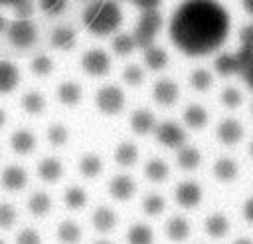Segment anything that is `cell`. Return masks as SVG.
I'll return each mask as SVG.
<instances>
[{
	"label": "cell",
	"instance_id": "cell-1",
	"mask_svg": "<svg viewBox=\"0 0 253 244\" xmlns=\"http://www.w3.org/2000/svg\"><path fill=\"white\" fill-rule=\"evenodd\" d=\"M231 18L217 0H182L170 16L168 36L188 58L215 54L227 40Z\"/></svg>",
	"mask_w": 253,
	"mask_h": 244
},
{
	"label": "cell",
	"instance_id": "cell-2",
	"mask_svg": "<svg viewBox=\"0 0 253 244\" xmlns=\"http://www.w3.org/2000/svg\"><path fill=\"white\" fill-rule=\"evenodd\" d=\"M85 30L97 38H107L119 32L123 12L117 0H91L81 16Z\"/></svg>",
	"mask_w": 253,
	"mask_h": 244
},
{
	"label": "cell",
	"instance_id": "cell-3",
	"mask_svg": "<svg viewBox=\"0 0 253 244\" xmlns=\"http://www.w3.org/2000/svg\"><path fill=\"white\" fill-rule=\"evenodd\" d=\"M95 107L105 117H117L126 107L125 89L117 83H105L95 93Z\"/></svg>",
	"mask_w": 253,
	"mask_h": 244
},
{
	"label": "cell",
	"instance_id": "cell-4",
	"mask_svg": "<svg viewBox=\"0 0 253 244\" xmlns=\"http://www.w3.org/2000/svg\"><path fill=\"white\" fill-rule=\"evenodd\" d=\"M160 30H162V14L158 10L140 12V16L136 20V26H134V32H132V38L136 42V48L144 50V48L152 46L154 44V38L158 36Z\"/></svg>",
	"mask_w": 253,
	"mask_h": 244
},
{
	"label": "cell",
	"instance_id": "cell-5",
	"mask_svg": "<svg viewBox=\"0 0 253 244\" xmlns=\"http://www.w3.org/2000/svg\"><path fill=\"white\" fill-rule=\"evenodd\" d=\"M8 42L18 50H28L38 42V28L32 20H14L6 26Z\"/></svg>",
	"mask_w": 253,
	"mask_h": 244
},
{
	"label": "cell",
	"instance_id": "cell-6",
	"mask_svg": "<svg viewBox=\"0 0 253 244\" xmlns=\"http://www.w3.org/2000/svg\"><path fill=\"white\" fill-rule=\"evenodd\" d=\"M154 137H156V141L162 145V147H166V149H180L184 143H186V139H188V133H186V127L182 125V123H176V121H160V123H156V127H154Z\"/></svg>",
	"mask_w": 253,
	"mask_h": 244
},
{
	"label": "cell",
	"instance_id": "cell-7",
	"mask_svg": "<svg viewBox=\"0 0 253 244\" xmlns=\"http://www.w3.org/2000/svg\"><path fill=\"white\" fill-rule=\"evenodd\" d=\"M81 69L91 77H105L111 71V56L101 48H91L81 56Z\"/></svg>",
	"mask_w": 253,
	"mask_h": 244
},
{
	"label": "cell",
	"instance_id": "cell-8",
	"mask_svg": "<svg viewBox=\"0 0 253 244\" xmlns=\"http://www.w3.org/2000/svg\"><path fill=\"white\" fill-rule=\"evenodd\" d=\"M174 200L180 208H186V210H192L196 206L202 204L204 200V190L202 186L196 183V181H180L174 188Z\"/></svg>",
	"mask_w": 253,
	"mask_h": 244
},
{
	"label": "cell",
	"instance_id": "cell-9",
	"mask_svg": "<svg viewBox=\"0 0 253 244\" xmlns=\"http://www.w3.org/2000/svg\"><path fill=\"white\" fill-rule=\"evenodd\" d=\"M30 175L26 171V167L14 163V165H6L0 173V184L4 190L8 192H22L28 186Z\"/></svg>",
	"mask_w": 253,
	"mask_h": 244
},
{
	"label": "cell",
	"instance_id": "cell-10",
	"mask_svg": "<svg viewBox=\"0 0 253 244\" xmlns=\"http://www.w3.org/2000/svg\"><path fill=\"white\" fill-rule=\"evenodd\" d=\"M243 135H245V129H243L241 121L235 119V117H225V119H221V121L217 123V127H215V137H217V141H219L221 145H225V147L239 145L241 139H243Z\"/></svg>",
	"mask_w": 253,
	"mask_h": 244
},
{
	"label": "cell",
	"instance_id": "cell-11",
	"mask_svg": "<svg viewBox=\"0 0 253 244\" xmlns=\"http://www.w3.org/2000/svg\"><path fill=\"white\" fill-rule=\"evenodd\" d=\"M180 97V87L170 77H160L152 85V99L160 107H172Z\"/></svg>",
	"mask_w": 253,
	"mask_h": 244
},
{
	"label": "cell",
	"instance_id": "cell-12",
	"mask_svg": "<svg viewBox=\"0 0 253 244\" xmlns=\"http://www.w3.org/2000/svg\"><path fill=\"white\" fill-rule=\"evenodd\" d=\"M107 188H109L111 198H115L119 202H126L136 194V181L126 173H121V175H115L109 181Z\"/></svg>",
	"mask_w": 253,
	"mask_h": 244
},
{
	"label": "cell",
	"instance_id": "cell-13",
	"mask_svg": "<svg viewBox=\"0 0 253 244\" xmlns=\"http://www.w3.org/2000/svg\"><path fill=\"white\" fill-rule=\"evenodd\" d=\"M164 234H166V238H168L170 242L182 244V242H186V240L190 238V234H192V224H190V220H188L186 216L174 214V216H170V218L166 220V224H164Z\"/></svg>",
	"mask_w": 253,
	"mask_h": 244
},
{
	"label": "cell",
	"instance_id": "cell-14",
	"mask_svg": "<svg viewBox=\"0 0 253 244\" xmlns=\"http://www.w3.org/2000/svg\"><path fill=\"white\" fill-rule=\"evenodd\" d=\"M156 115L154 111H150L148 107H138L130 113V129L134 135H140V137H146L150 133H154V127H156Z\"/></svg>",
	"mask_w": 253,
	"mask_h": 244
},
{
	"label": "cell",
	"instance_id": "cell-15",
	"mask_svg": "<svg viewBox=\"0 0 253 244\" xmlns=\"http://www.w3.org/2000/svg\"><path fill=\"white\" fill-rule=\"evenodd\" d=\"M36 173H38V177H40L43 183L55 184V183H59V179L63 177V163H61L59 157L47 155V157H43V159L38 161Z\"/></svg>",
	"mask_w": 253,
	"mask_h": 244
},
{
	"label": "cell",
	"instance_id": "cell-16",
	"mask_svg": "<svg viewBox=\"0 0 253 244\" xmlns=\"http://www.w3.org/2000/svg\"><path fill=\"white\" fill-rule=\"evenodd\" d=\"M91 224H93V228H95L97 232H101V234L113 232V230L117 228V224H119V214H117L115 208H111V206H107V204H101V206H97V208L93 210V214H91Z\"/></svg>",
	"mask_w": 253,
	"mask_h": 244
},
{
	"label": "cell",
	"instance_id": "cell-17",
	"mask_svg": "<svg viewBox=\"0 0 253 244\" xmlns=\"http://www.w3.org/2000/svg\"><path fill=\"white\" fill-rule=\"evenodd\" d=\"M20 67L10 60H0V95H10L20 85Z\"/></svg>",
	"mask_w": 253,
	"mask_h": 244
},
{
	"label": "cell",
	"instance_id": "cell-18",
	"mask_svg": "<svg viewBox=\"0 0 253 244\" xmlns=\"http://www.w3.org/2000/svg\"><path fill=\"white\" fill-rule=\"evenodd\" d=\"M8 143H10V149H12L16 155H20V157L32 155V153L36 151V147H38V139H36V135H34L30 129H16V131L10 135Z\"/></svg>",
	"mask_w": 253,
	"mask_h": 244
},
{
	"label": "cell",
	"instance_id": "cell-19",
	"mask_svg": "<svg viewBox=\"0 0 253 244\" xmlns=\"http://www.w3.org/2000/svg\"><path fill=\"white\" fill-rule=\"evenodd\" d=\"M55 97H57V101H59L63 107L73 109V107H77V105L81 103V99H83V89H81V85H79L77 81L67 79V81H61V83L57 85Z\"/></svg>",
	"mask_w": 253,
	"mask_h": 244
},
{
	"label": "cell",
	"instance_id": "cell-20",
	"mask_svg": "<svg viewBox=\"0 0 253 244\" xmlns=\"http://www.w3.org/2000/svg\"><path fill=\"white\" fill-rule=\"evenodd\" d=\"M182 121H184V127L186 129H194V131H200L208 125L210 121V113L204 105L200 103H190L184 107L182 111Z\"/></svg>",
	"mask_w": 253,
	"mask_h": 244
},
{
	"label": "cell",
	"instance_id": "cell-21",
	"mask_svg": "<svg viewBox=\"0 0 253 244\" xmlns=\"http://www.w3.org/2000/svg\"><path fill=\"white\" fill-rule=\"evenodd\" d=\"M235 56H237V61H239L237 77L243 81V85L247 89L253 91V48L239 46L235 50Z\"/></svg>",
	"mask_w": 253,
	"mask_h": 244
},
{
	"label": "cell",
	"instance_id": "cell-22",
	"mask_svg": "<svg viewBox=\"0 0 253 244\" xmlns=\"http://www.w3.org/2000/svg\"><path fill=\"white\" fill-rule=\"evenodd\" d=\"M45 105H47V103H45V95H43L40 89H28V91H24L22 97H20V107H22V111L28 113V115H32V117L43 115Z\"/></svg>",
	"mask_w": 253,
	"mask_h": 244
},
{
	"label": "cell",
	"instance_id": "cell-23",
	"mask_svg": "<svg viewBox=\"0 0 253 244\" xmlns=\"http://www.w3.org/2000/svg\"><path fill=\"white\" fill-rule=\"evenodd\" d=\"M211 173H213L215 181H219V183H223V184H229V183H233V181L239 177V165H237V161L231 159V157H219V159L213 163Z\"/></svg>",
	"mask_w": 253,
	"mask_h": 244
},
{
	"label": "cell",
	"instance_id": "cell-24",
	"mask_svg": "<svg viewBox=\"0 0 253 244\" xmlns=\"http://www.w3.org/2000/svg\"><path fill=\"white\" fill-rule=\"evenodd\" d=\"M204 232H206L210 238H213V240L225 238L227 232H229V218H227L225 214H221V212H211V214H208L206 220H204Z\"/></svg>",
	"mask_w": 253,
	"mask_h": 244
},
{
	"label": "cell",
	"instance_id": "cell-25",
	"mask_svg": "<svg viewBox=\"0 0 253 244\" xmlns=\"http://www.w3.org/2000/svg\"><path fill=\"white\" fill-rule=\"evenodd\" d=\"M138 157H140V151L136 147V143L132 141H121L115 149V163L123 169H130L138 163Z\"/></svg>",
	"mask_w": 253,
	"mask_h": 244
},
{
	"label": "cell",
	"instance_id": "cell-26",
	"mask_svg": "<svg viewBox=\"0 0 253 244\" xmlns=\"http://www.w3.org/2000/svg\"><path fill=\"white\" fill-rule=\"evenodd\" d=\"M176 163L182 171H196L202 165V153L198 147L184 143L180 149H176Z\"/></svg>",
	"mask_w": 253,
	"mask_h": 244
},
{
	"label": "cell",
	"instance_id": "cell-27",
	"mask_svg": "<svg viewBox=\"0 0 253 244\" xmlns=\"http://www.w3.org/2000/svg\"><path fill=\"white\" fill-rule=\"evenodd\" d=\"M77 171L85 179H99L103 175V159L97 153H83L77 161Z\"/></svg>",
	"mask_w": 253,
	"mask_h": 244
},
{
	"label": "cell",
	"instance_id": "cell-28",
	"mask_svg": "<svg viewBox=\"0 0 253 244\" xmlns=\"http://www.w3.org/2000/svg\"><path fill=\"white\" fill-rule=\"evenodd\" d=\"M51 196L45 192V190H36V192H32L30 196H28V202H26V206H28V212L32 214V216H36V218H43V216H47L49 214V210H51Z\"/></svg>",
	"mask_w": 253,
	"mask_h": 244
},
{
	"label": "cell",
	"instance_id": "cell-29",
	"mask_svg": "<svg viewBox=\"0 0 253 244\" xmlns=\"http://www.w3.org/2000/svg\"><path fill=\"white\" fill-rule=\"evenodd\" d=\"M81 236H83L81 226L71 218L61 220L57 224V228H55V238H57L59 244H79Z\"/></svg>",
	"mask_w": 253,
	"mask_h": 244
},
{
	"label": "cell",
	"instance_id": "cell-30",
	"mask_svg": "<svg viewBox=\"0 0 253 244\" xmlns=\"http://www.w3.org/2000/svg\"><path fill=\"white\" fill-rule=\"evenodd\" d=\"M142 60L150 71H162L168 65V52L164 48L152 44V46L142 50Z\"/></svg>",
	"mask_w": 253,
	"mask_h": 244
},
{
	"label": "cell",
	"instance_id": "cell-31",
	"mask_svg": "<svg viewBox=\"0 0 253 244\" xmlns=\"http://www.w3.org/2000/svg\"><path fill=\"white\" fill-rule=\"evenodd\" d=\"M49 42H51V48L55 50H61V52H69L75 48V30L69 28V26H57L53 28L51 36H49Z\"/></svg>",
	"mask_w": 253,
	"mask_h": 244
},
{
	"label": "cell",
	"instance_id": "cell-32",
	"mask_svg": "<svg viewBox=\"0 0 253 244\" xmlns=\"http://www.w3.org/2000/svg\"><path fill=\"white\" fill-rule=\"evenodd\" d=\"M144 177H146L150 183L160 184V183H164V181L170 177V167H168V163H166L164 159L152 157V159H148V161L144 163Z\"/></svg>",
	"mask_w": 253,
	"mask_h": 244
},
{
	"label": "cell",
	"instance_id": "cell-33",
	"mask_svg": "<svg viewBox=\"0 0 253 244\" xmlns=\"http://www.w3.org/2000/svg\"><path fill=\"white\" fill-rule=\"evenodd\" d=\"M213 69H215V73H219L223 77L237 75L239 61H237L235 52H221V54H217L215 60H213Z\"/></svg>",
	"mask_w": 253,
	"mask_h": 244
},
{
	"label": "cell",
	"instance_id": "cell-34",
	"mask_svg": "<svg viewBox=\"0 0 253 244\" xmlns=\"http://www.w3.org/2000/svg\"><path fill=\"white\" fill-rule=\"evenodd\" d=\"M89 202V196H87V190L79 184H69L65 190H63V204L69 208V210H83Z\"/></svg>",
	"mask_w": 253,
	"mask_h": 244
},
{
	"label": "cell",
	"instance_id": "cell-35",
	"mask_svg": "<svg viewBox=\"0 0 253 244\" xmlns=\"http://www.w3.org/2000/svg\"><path fill=\"white\" fill-rule=\"evenodd\" d=\"M128 244H154V230L146 222H134L126 230Z\"/></svg>",
	"mask_w": 253,
	"mask_h": 244
},
{
	"label": "cell",
	"instance_id": "cell-36",
	"mask_svg": "<svg viewBox=\"0 0 253 244\" xmlns=\"http://www.w3.org/2000/svg\"><path fill=\"white\" fill-rule=\"evenodd\" d=\"M45 139H47V143H49L51 147H55V149L65 147V145L69 143V127L63 125V123H59V121H55V123L47 125V129H45Z\"/></svg>",
	"mask_w": 253,
	"mask_h": 244
},
{
	"label": "cell",
	"instance_id": "cell-37",
	"mask_svg": "<svg viewBox=\"0 0 253 244\" xmlns=\"http://www.w3.org/2000/svg\"><path fill=\"white\" fill-rule=\"evenodd\" d=\"M111 48L117 56L125 58V56H130L134 50H136V42L132 38V34H126V32H119L113 36V42H111Z\"/></svg>",
	"mask_w": 253,
	"mask_h": 244
},
{
	"label": "cell",
	"instance_id": "cell-38",
	"mask_svg": "<svg viewBox=\"0 0 253 244\" xmlns=\"http://www.w3.org/2000/svg\"><path fill=\"white\" fill-rule=\"evenodd\" d=\"M140 206H142L146 216H160L166 210V198L162 194H158V192H148L142 198Z\"/></svg>",
	"mask_w": 253,
	"mask_h": 244
},
{
	"label": "cell",
	"instance_id": "cell-39",
	"mask_svg": "<svg viewBox=\"0 0 253 244\" xmlns=\"http://www.w3.org/2000/svg\"><path fill=\"white\" fill-rule=\"evenodd\" d=\"M188 81H190V87L192 89H196V91H208L211 87V83H213V75L206 67H196L190 73Z\"/></svg>",
	"mask_w": 253,
	"mask_h": 244
},
{
	"label": "cell",
	"instance_id": "cell-40",
	"mask_svg": "<svg viewBox=\"0 0 253 244\" xmlns=\"http://www.w3.org/2000/svg\"><path fill=\"white\" fill-rule=\"evenodd\" d=\"M30 71L36 77H47L53 71V60L47 54H38L30 60Z\"/></svg>",
	"mask_w": 253,
	"mask_h": 244
},
{
	"label": "cell",
	"instance_id": "cell-41",
	"mask_svg": "<svg viewBox=\"0 0 253 244\" xmlns=\"http://www.w3.org/2000/svg\"><path fill=\"white\" fill-rule=\"evenodd\" d=\"M219 101L223 107L227 109H237L241 103H243V93L239 87L235 85H225L221 91H219Z\"/></svg>",
	"mask_w": 253,
	"mask_h": 244
},
{
	"label": "cell",
	"instance_id": "cell-42",
	"mask_svg": "<svg viewBox=\"0 0 253 244\" xmlns=\"http://www.w3.org/2000/svg\"><path fill=\"white\" fill-rule=\"evenodd\" d=\"M121 77H123V81H125L128 87H138V85H142V81H144V69H142L138 63H128V65H125Z\"/></svg>",
	"mask_w": 253,
	"mask_h": 244
},
{
	"label": "cell",
	"instance_id": "cell-43",
	"mask_svg": "<svg viewBox=\"0 0 253 244\" xmlns=\"http://www.w3.org/2000/svg\"><path fill=\"white\" fill-rule=\"evenodd\" d=\"M18 220V210L12 202L0 200V230H10Z\"/></svg>",
	"mask_w": 253,
	"mask_h": 244
},
{
	"label": "cell",
	"instance_id": "cell-44",
	"mask_svg": "<svg viewBox=\"0 0 253 244\" xmlns=\"http://www.w3.org/2000/svg\"><path fill=\"white\" fill-rule=\"evenodd\" d=\"M38 6L45 16L55 18L67 10V0H38Z\"/></svg>",
	"mask_w": 253,
	"mask_h": 244
},
{
	"label": "cell",
	"instance_id": "cell-45",
	"mask_svg": "<svg viewBox=\"0 0 253 244\" xmlns=\"http://www.w3.org/2000/svg\"><path fill=\"white\" fill-rule=\"evenodd\" d=\"M34 10H36L34 0H18V2L12 6V12H14V16H16L18 20H32Z\"/></svg>",
	"mask_w": 253,
	"mask_h": 244
},
{
	"label": "cell",
	"instance_id": "cell-46",
	"mask_svg": "<svg viewBox=\"0 0 253 244\" xmlns=\"http://www.w3.org/2000/svg\"><path fill=\"white\" fill-rule=\"evenodd\" d=\"M16 244H42V234L36 228L26 226L16 234Z\"/></svg>",
	"mask_w": 253,
	"mask_h": 244
},
{
	"label": "cell",
	"instance_id": "cell-47",
	"mask_svg": "<svg viewBox=\"0 0 253 244\" xmlns=\"http://www.w3.org/2000/svg\"><path fill=\"white\" fill-rule=\"evenodd\" d=\"M239 46L253 48V24H245L239 30Z\"/></svg>",
	"mask_w": 253,
	"mask_h": 244
},
{
	"label": "cell",
	"instance_id": "cell-48",
	"mask_svg": "<svg viewBox=\"0 0 253 244\" xmlns=\"http://www.w3.org/2000/svg\"><path fill=\"white\" fill-rule=\"evenodd\" d=\"M140 12H146V10H158V6L162 4V0H130Z\"/></svg>",
	"mask_w": 253,
	"mask_h": 244
},
{
	"label": "cell",
	"instance_id": "cell-49",
	"mask_svg": "<svg viewBox=\"0 0 253 244\" xmlns=\"http://www.w3.org/2000/svg\"><path fill=\"white\" fill-rule=\"evenodd\" d=\"M241 216L245 222L253 224V196H249L243 204H241Z\"/></svg>",
	"mask_w": 253,
	"mask_h": 244
},
{
	"label": "cell",
	"instance_id": "cell-50",
	"mask_svg": "<svg viewBox=\"0 0 253 244\" xmlns=\"http://www.w3.org/2000/svg\"><path fill=\"white\" fill-rule=\"evenodd\" d=\"M241 6L249 16H253V0H241Z\"/></svg>",
	"mask_w": 253,
	"mask_h": 244
},
{
	"label": "cell",
	"instance_id": "cell-51",
	"mask_svg": "<svg viewBox=\"0 0 253 244\" xmlns=\"http://www.w3.org/2000/svg\"><path fill=\"white\" fill-rule=\"evenodd\" d=\"M6 123H8V113H6L4 107H0V129H4Z\"/></svg>",
	"mask_w": 253,
	"mask_h": 244
},
{
	"label": "cell",
	"instance_id": "cell-52",
	"mask_svg": "<svg viewBox=\"0 0 253 244\" xmlns=\"http://www.w3.org/2000/svg\"><path fill=\"white\" fill-rule=\"evenodd\" d=\"M231 244H253V240H251V238H237V240H233Z\"/></svg>",
	"mask_w": 253,
	"mask_h": 244
},
{
	"label": "cell",
	"instance_id": "cell-53",
	"mask_svg": "<svg viewBox=\"0 0 253 244\" xmlns=\"http://www.w3.org/2000/svg\"><path fill=\"white\" fill-rule=\"evenodd\" d=\"M6 26H8V22H6V18L0 14V34H2V32H6Z\"/></svg>",
	"mask_w": 253,
	"mask_h": 244
},
{
	"label": "cell",
	"instance_id": "cell-54",
	"mask_svg": "<svg viewBox=\"0 0 253 244\" xmlns=\"http://www.w3.org/2000/svg\"><path fill=\"white\" fill-rule=\"evenodd\" d=\"M16 2H18V0H0V6H10V8H12Z\"/></svg>",
	"mask_w": 253,
	"mask_h": 244
},
{
	"label": "cell",
	"instance_id": "cell-55",
	"mask_svg": "<svg viewBox=\"0 0 253 244\" xmlns=\"http://www.w3.org/2000/svg\"><path fill=\"white\" fill-rule=\"evenodd\" d=\"M93 244H111L109 240H97V242H93Z\"/></svg>",
	"mask_w": 253,
	"mask_h": 244
},
{
	"label": "cell",
	"instance_id": "cell-56",
	"mask_svg": "<svg viewBox=\"0 0 253 244\" xmlns=\"http://www.w3.org/2000/svg\"><path fill=\"white\" fill-rule=\"evenodd\" d=\"M249 153H251V157H253V141H251V145H249Z\"/></svg>",
	"mask_w": 253,
	"mask_h": 244
},
{
	"label": "cell",
	"instance_id": "cell-57",
	"mask_svg": "<svg viewBox=\"0 0 253 244\" xmlns=\"http://www.w3.org/2000/svg\"><path fill=\"white\" fill-rule=\"evenodd\" d=\"M0 244H6V242H4V240H2V238H0Z\"/></svg>",
	"mask_w": 253,
	"mask_h": 244
},
{
	"label": "cell",
	"instance_id": "cell-58",
	"mask_svg": "<svg viewBox=\"0 0 253 244\" xmlns=\"http://www.w3.org/2000/svg\"><path fill=\"white\" fill-rule=\"evenodd\" d=\"M85 2H91V0H85Z\"/></svg>",
	"mask_w": 253,
	"mask_h": 244
},
{
	"label": "cell",
	"instance_id": "cell-59",
	"mask_svg": "<svg viewBox=\"0 0 253 244\" xmlns=\"http://www.w3.org/2000/svg\"><path fill=\"white\" fill-rule=\"evenodd\" d=\"M251 109H253V107H251Z\"/></svg>",
	"mask_w": 253,
	"mask_h": 244
}]
</instances>
